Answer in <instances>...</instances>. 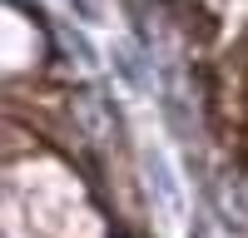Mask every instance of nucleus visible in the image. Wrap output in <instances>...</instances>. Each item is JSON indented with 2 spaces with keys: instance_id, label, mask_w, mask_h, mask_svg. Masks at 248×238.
I'll use <instances>...</instances> for the list:
<instances>
[{
  "instance_id": "obj_1",
  "label": "nucleus",
  "mask_w": 248,
  "mask_h": 238,
  "mask_svg": "<svg viewBox=\"0 0 248 238\" xmlns=\"http://www.w3.org/2000/svg\"><path fill=\"white\" fill-rule=\"evenodd\" d=\"M218 213L229 218L233 228L248 233V174H229L218 184Z\"/></svg>"
},
{
  "instance_id": "obj_2",
  "label": "nucleus",
  "mask_w": 248,
  "mask_h": 238,
  "mask_svg": "<svg viewBox=\"0 0 248 238\" xmlns=\"http://www.w3.org/2000/svg\"><path fill=\"white\" fill-rule=\"evenodd\" d=\"M75 114L85 119V129H109V119H114L109 104H105L99 94H90V89H85V94H75Z\"/></svg>"
},
{
  "instance_id": "obj_3",
  "label": "nucleus",
  "mask_w": 248,
  "mask_h": 238,
  "mask_svg": "<svg viewBox=\"0 0 248 238\" xmlns=\"http://www.w3.org/2000/svg\"><path fill=\"white\" fill-rule=\"evenodd\" d=\"M75 10L85 15V20H99V5H94V0H75Z\"/></svg>"
}]
</instances>
